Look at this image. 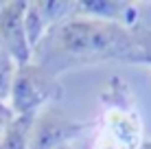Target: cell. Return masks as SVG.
<instances>
[{"mask_svg": "<svg viewBox=\"0 0 151 149\" xmlns=\"http://www.w3.org/2000/svg\"><path fill=\"white\" fill-rule=\"evenodd\" d=\"M13 121V112L11 107L4 105V101H0V136H2V132L7 130V125Z\"/></svg>", "mask_w": 151, "mask_h": 149, "instance_id": "cell-6", "label": "cell"}, {"mask_svg": "<svg viewBox=\"0 0 151 149\" xmlns=\"http://www.w3.org/2000/svg\"><path fill=\"white\" fill-rule=\"evenodd\" d=\"M79 130H83V125L68 121L57 107H48L40 119H33L27 149H57Z\"/></svg>", "mask_w": 151, "mask_h": 149, "instance_id": "cell-4", "label": "cell"}, {"mask_svg": "<svg viewBox=\"0 0 151 149\" xmlns=\"http://www.w3.org/2000/svg\"><path fill=\"white\" fill-rule=\"evenodd\" d=\"M24 2H4L0 4V46L18 66L29 64L31 46L24 33Z\"/></svg>", "mask_w": 151, "mask_h": 149, "instance_id": "cell-3", "label": "cell"}, {"mask_svg": "<svg viewBox=\"0 0 151 149\" xmlns=\"http://www.w3.org/2000/svg\"><path fill=\"white\" fill-rule=\"evenodd\" d=\"M142 149H151V143H147V145H142Z\"/></svg>", "mask_w": 151, "mask_h": 149, "instance_id": "cell-7", "label": "cell"}, {"mask_svg": "<svg viewBox=\"0 0 151 149\" xmlns=\"http://www.w3.org/2000/svg\"><path fill=\"white\" fill-rule=\"evenodd\" d=\"M13 75H15V61L4 50H0V101H4L11 94Z\"/></svg>", "mask_w": 151, "mask_h": 149, "instance_id": "cell-5", "label": "cell"}, {"mask_svg": "<svg viewBox=\"0 0 151 149\" xmlns=\"http://www.w3.org/2000/svg\"><path fill=\"white\" fill-rule=\"evenodd\" d=\"M59 94L53 75L37 64L15 66L11 83V112L15 116L35 114V107Z\"/></svg>", "mask_w": 151, "mask_h": 149, "instance_id": "cell-2", "label": "cell"}, {"mask_svg": "<svg viewBox=\"0 0 151 149\" xmlns=\"http://www.w3.org/2000/svg\"><path fill=\"white\" fill-rule=\"evenodd\" d=\"M40 64L50 75L59 68L96 61H151V31L107 20H68L37 42Z\"/></svg>", "mask_w": 151, "mask_h": 149, "instance_id": "cell-1", "label": "cell"}, {"mask_svg": "<svg viewBox=\"0 0 151 149\" xmlns=\"http://www.w3.org/2000/svg\"><path fill=\"white\" fill-rule=\"evenodd\" d=\"M57 149H68V147H66V145H61V147H57Z\"/></svg>", "mask_w": 151, "mask_h": 149, "instance_id": "cell-8", "label": "cell"}]
</instances>
